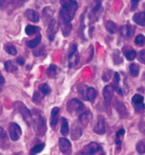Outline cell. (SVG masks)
<instances>
[{
  "label": "cell",
  "mask_w": 145,
  "mask_h": 155,
  "mask_svg": "<svg viewBox=\"0 0 145 155\" xmlns=\"http://www.w3.org/2000/svg\"><path fill=\"white\" fill-rule=\"evenodd\" d=\"M61 10L59 11V16L61 21L71 22L75 17V14L78 9V4L76 0H59Z\"/></svg>",
  "instance_id": "cell-1"
},
{
  "label": "cell",
  "mask_w": 145,
  "mask_h": 155,
  "mask_svg": "<svg viewBox=\"0 0 145 155\" xmlns=\"http://www.w3.org/2000/svg\"><path fill=\"white\" fill-rule=\"evenodd\" d=\"M33 124L35 130V133L38 136H43L47 131V126H46V120L44 119L43 115L40 110L38 109H33Z\"/></svg>",
  "instance_id": "cell-2"
},
{
  "label": "cell",
  "mask_w": 145,
  "mask_h": 155,
  "mask_svg": "<svg viewBox=\"0 0 145 155\" xmlns=\"http://www.w3.org/2000/svg\"><path fill=\"white\" fill-rule=\"evenodd\" d=\"M14 107L16 108V110L21 114L23 120L25 121L27 126L31 127L33 124V114H32V112L28 109V107L21 102H15Z\"/></svg>",
  "instance_id": "cell-3"
},
{
  "label": "cell",
  "mask_w": 145,
  "mask_h": 155,
  "mask_svg": "<svg viewBox=\"0 0 145 155\" xmlns=\"http://www.w3.org/2000/svg\"><path fill=\"white\" fill-rule=\"evenodd\" d=\"M67 110L72 114H81L83 111H85V107L79 100L72 99L67 103Z\"/></svg>",
  "instance_id": "cell-4"
},
{
  "label": "cell",
  "mask_w": 145,
  "mask_h": 155,
  "mask_svg": "<svg viewBox=\"0 0 145 155\" xmlns=\"http://www.w3.org/2000/svg\"><path fill=\"white\" fill-rule=\"evenodd\" d=\"M103 154V148L102 147L98 144V143L93 142V143H90L87 146L84 147L82 150L78 152V154Z\"/></svg>",
  "instance_id": "cell-5"
},
{
  "label": "cell",
  "mask_w": 145,
  "mask_h": 155,
  "mask_svg": "<svg viewBox=\"0 0 145 155\" xmlns=\"http://www.w3.org/2000/svg\"><path fill=\"white\" fill-rule=\"evenodd\" d=\"M78 59H79V56L77 52V46L76 43H72L68 53V66L70 68L75 67L78 63Z\"/></svg>",
  "instance_id": "cell-6"
},
{
  "label": "cell",
  "mask_w": 145,
  "mask_h": 155,
  "mask_svg": "<svg viewBox=\"0 0 145 155\" xmlns=\"http://www.w3.org/2000/svg\"><path fill=\"white\" fill-rule=\"evenodd\" d=\"M101 13H102L101 0H94L93 7H92V10H91V13H90V15H89L90 21L91 22H95L100 17Z\"/></svg>",
  "instance_id": "cell-7"
},
{
  "label": "cell",
  "mask_w": 145,
  "mask_h": 155,
  "mask_svg": "<svg viewBox=\"0 0 145 155\" xmlns=\"http://www.w3.org/2000/svg\"><path fill=\"white\" fill-rule=\"evenodd\" d=\"M8 132H9V137L11 138V140L15 142L19 140V138L21 137L22 129L19 127V124H17L16 123H11L9 124Z\"/></svg>",
  "instance_id": "cell-8"
},
{
  "label": "cell",
  "mask_w": 145,
  "mask_h": 155,
  "mask_svg": "<svg viewBox=\"0 0 145 155\" xmlns=\"http://www.w3.org/2000/svg\"><path fill=\"white\" fill-rule=\"evenodd\" d=\"M132 104L135 107V110L137 112H143L145 110V104L144 98L140 94H136L132 98Z\"/></svg>",
  "instance_id": "cell-9"
},
{
  "label": "cell",
  "mask_w": 145,
  "mask_h": 155,
  "mask_svg": "<svg viewBox=\"0 0 145 155\" xmlns=\"http://www.w3.org/2000/svg\"><path fill=\"white\" fill-rule=\"evenodd\" d=\"M95 133L98 134V135H103L106 132V123H105V119L102 115H99L98 117V122H96L95 126L94 127Z\"/></svg>",
  "instance_id": "cell-10"
},
{
  "label": "cell",
  "mask_w": 145,
  "mask_h": 155,
  "mask_svg": "<svg viewBox=\"0 0 145 155\" xmlns=\"http://www.w3.org/2000/svg\"><path fill=\"white\" fill-rule=\"evenodd\" d=\"M58 146H59V150H61L63 154H71L72 153V145L71 142L66 139L65 137H61L58 140Z\"/></svg>",
  "instance_id": "cell-11"
},
{
  "label": "cell",
  "mask_w": 145,
  "mask_h": 155,
  "mask_svg": "<svg viewBox=\"0 0 145 155\" xmlns=\"http://www.w3.org/2000/svg\"><path fill=\"white\" fill-rule=\"evenodd\" d=\"M58 28H59L58 22L54 19H52L50 21L49 26H48V31H47L48 38H49V39L51 41H53L54 39V37H56V35L58 31Z\"/></svg>",
  "instance_id": "cell-12"
},
{
  "label": "cell",
  "mask_w": 145,
  "mask_h": 155,
  "mask_svg": "<svg viewBox=\"0 0 145 155\" xmlns=\"http://www.w3.org/2000/svg\"><path fill=\"white\" fill-rule=\"evenodd\" d=\"M114 89L112 84H108L103 88V92H102V94H103V98L105 100V103L108 105L111 104L112 100L114 99Z\"/></svg>",
  "instance_id": "cell-13"
},
{
  "label": "cell",
  "mask_w": 145,
  "mask_h": 155,
  "mask_svg": "<svg viewBox=\"0 0 145 155\" xmlns=\"http://www.w3.org/2000/svg\"><path fill=\"white\" fill-rule=\"evenodd\" d=\"M59 107H53L51 111V118H50V126L52 128H56V124L58 123V118H59Z\"/></svg>",
  "instance_id": "cell-14"
},
{
  "label": "cell",
  "mask_w": 145,
  "mask_h": 155,
  "mask_svg": "<svg viewBox=\"0 0 145 155\" xmlns=\"http://www.w3.org/2000/svg\"><path fill=\"white\" fill-rule=\"evenodd\" d=\"M114 108L118 111V113L119 114V116L121 118H126L127 117V109L125 104L119 100H116L114 101Z\"/></svg>",
  "instance_id": "cell-15"
},
{
  "label": "cell",
  "mask_w": 145,
  "mask_h": 155,
  "mask_svg": "<svg viewBox=\"0 0 145 155\" xmlns=\"http://www.w3.org/2000/svg\"><path fill=\"white\" fill-rule=\"evenodd\" d=\"M93 119V115L92 113H91L90 111L86 110V111H83L81 114H79V117H78V121H79V123L82 124V126L86 127L87 124L92 121Z\"/></svg>",
  "instance_id": "cell-16"
},
{
  "label": "cell",
  "mask_w": 145,
  "mask_h": 155,
  "mask_svg": "<svg viewBox=\"0 0 145 155\" xmlns=\"http://www.w3.org/2000/svg\"><path fill=\"white\" fill-rule=\"evenodd\" d=\"M82 134V127L79 126V124H74L71 131V136L72 140H77L79 139V137Z\"/></svg>",
  "instance_id": "cell-17"
},
{
  "label": "cell",
  "mask_w": 145,
  "mask_h": 155,
  "mask_svg": "<svg viewBox=\"0 0 145 155\" xmlns=\"http://www.w3.org/2000/svg\"><path fill=\"white\" fill-rule=\"evenodd\" d=\"M133 20L136 24L144 27L145 26V12H140V13H137L133 16Z\"/></svg>",
  "instance_id": "cell-18"
},
{
  "label": "cell",
  "mask_w": 145,
  "mask_h": 155,
  "mask_svg": "<svg viewBox=\"0 0 145 155\" xmlns=\"http://www.w3.org/2000/svg\"><path fill=\"white\" fill-rule=\"evenodd\" d=\"M119 82H120V77H119V74L118 72H116L114 74V80H113V83L112 85L114 89V91H117L118 94L119 95H123V91L122 89L119 87Z\"/></svg>",
  "instance_id": "cell-19"
},
{
  "label": "cell",
  "mask_w": 145,
  "mask_h": 155,
  "mask_svg": "<svg viewBox=\"0 0 145 155\" xmlns=\"http://www.w3.org/2000/svg\"><path fill=\"white\" fill-rule=\"evenodd\" d=\"M25 16L27 17V18L30 21H32V22H38V20H39L38 14L36 13L35 11L32 10V9H28L25 12Z\"/></svg>",
  "instance_id": "cell-20"
},
{
  "label": "cell",
  "mask_w": 145,
  "mask_h": 155,
  "mask_svg": "<svg viewBox=\"0 0 145 155\" xmlns=\"http://www.w3.org/2000/svg\"><path fill=\"white\" fill-rule=\"evenodd\" d=\"M96 95H98V92H96L95 88L88 87L86 92V101H89L90 103H94L96 98Z\"/></svg>",
  "instance_id": "cell-21"
},
{
  "label": "cell",
  "mask_w": 145,
  "mask_h": 155,
  "mask_svg": "<svg viewBox=\"0 0 145 155\" xmlns=\"http://www.w3.org/2000/svg\"><path fill=\"white\" fill-rule=\"evenodd\" d=\"M120 33H121V35H123V37L130 38V37H132L133 33H134V28H133L130 24H126L123 27H121V31H120Z\"/></svg>",
  "instance_id": "cell-22"
},
{
  "label": "cell",
  "mask_w": 145,
  "mask_h": 155,
  "mask_svg": "<svg viewBox=\"0 0 145 155\" xmlns=\"http://www.w3.org/2000/svg\"><path fill=\"white\" fill-rule=\"evenodd\" d=\"M125 134V130L123 128H120L118 132L116 133V145L118 147V150H119L121 147L122 141H123V136Z\"/></svg>",
  "instance_id": "cell-23"
},
{
  "label": "cell",
  "mask_w": 145,
  "mask_h": 155,
  "mask_svg": "<svg viewBox=\"0 0 145 155\" xmlns=\"http://www.w3.org/2000/svg\"><path fill=\"white\" fill-rule=\"evenodd\" d=\"M40 42H41V35H36L34 38L27 41V46L29 48L34 49L35 47H37L40 44Z\"/></svg>",
  "instance_id": "cell-24"
},
{
  "label": "cell",
  "mask_w": 145,
  "mask_h": 155,
  "mask_svg": "<svg viewBox=\"0 0 145 155\" xmlns=\"http://www.w3.org/2000/svg\"><path fill=\"white\" fill-rule=\"evenodd\" d=\"M4 67H5V70L7 71L8 73H14L17 71V67L14 61H8L4 63Z\"/></svg>",
  "instance_id": "cell-25"
},
{
  "label": "cell",
  "mask_w": 145,
  "mask_h": 155,
  "mask_svg": "<svg viewBox=\"0 0 145 155\" xmlns=\"http://www.w3.org/2000/svg\"><path fill=\"white\" fill-rule=\"evenodd\" d=\"M69 124L66 120V118H61V128H60V133L63 136H67L69 134Z\"/></svg>",
  "instance_id": "cell-26"
},
{
  "label": "cell",
  "mask_w": 145,
  "mask_h": 155,
  "mask_svg": "<svg viewBox=\"0 0 145 155\" xmlns=\"http://www.w3.org/2000/svg\"><path fill=\"white\" fill-rule=\"evenodd\" d=\"M39 31H40V28L34 26V25H27L25 28V33L27 35H33L36 33H38Z\"/></svg>",
  "instance_id": "cell-27"
},
{
  "label": "cell",
  "mask_w": 145,
  "mask_h": 155,
  "mask_svg": "<svg viewBox=\"0 0 145 155\" xmlns=\"http://www.w3.org/2000/svg\"><path fill=\"white\" fill-rule=\"evenodd\" d=\"M105 27H106V30L108 31V33L110 34H114L117 32V25L114 24V22L111 21V20H108L105 22Z\"/></svg>",
  "instance_id": "cell-28"
},
{
  "label": "cell",
  "mask_w": 145,
  "mask_h": 155,
  "mask_svg": "<svg viewBox=\"0 0 145 155\" xmlns=\"http://www.w3.org/2000/svg\"><path fill=\"white\" fill-rule=\"evenodd\" d=\"M129 72L132 77H137L138 73H140V66L137 63H132L129 66Z\"/></svg>",
  "instance_id": "cell-29"
},
{
  "label": "cell",
  "mask_w": 145,
  "mask_h": 155,
  "mask_svg": "<svg viewBox=\"0 0 145 155\" xmlns=\"http://www.w3.org/2000/svg\"><path fill=\"white\" fill-rule=\"evenodd\" d=\"M71 30H72V24H71V22L62 21V33H63V35H65V37H67V35H70Z\"/></svg>",
  "instance_id": "cell-30"
},
{
  "label": "cell",
  "mask_w": 145,
  "mask_h": 155,
  "mask_svg": "<svg viewBox=\"0 0 145 155\" xmlns=\"http://www.w3.org/2000/svg\"><path fill=\"white\" fill-rule=\"evenodd\" d=\"M39 91L46 96V95H49L51 93V87L49 86L48 83H42L39 85Z\"/></svg>",
  "instance_id": "cell-31"
},
{
  "label": "cell",
  "mask_w": 145,
  "mask_h": 155,
  "mask_svg": "<svg viewBox=\"0 0 145 155\" xmlns=\"http://www.w3.org/2000/svg\"><path fill=\"white\" fill-rule=\"evenodd\" d=\"M47 75L49 78H54L57 75V67L56 65H50L47 69Z\"/></svg>",
  "instance_id": "cell-32"
},
{
  "label": "cell",
  "mask_w": 145,
  "mask_h": 155,
  "mask_svg": "<svg viewBox=\"0 0 145 155\" xmlns=\"http://www.w3.org/2000/svg\"><path fill=\"white\" fill-rule=\"evenodd\" d=\"M44 147L45 145L43 144V143H41V144H37L35 145L31 150H30V154H37L39 152H41L42 150H44Z\"/></svg>",
  "instance_id": "cell-33"
},
{
  "label": "cell",
  "mask_w": 145,
  "mask_h": 155,
  "mask_svg": "<svg viewBox=\"0 0 145 155\" xmlns=\"http://www.w3.org/2000/svg\"><path fill=\"white\" fill-rule=\"evenodd\" d=\"M43 97H44V95L42 94L40 91H35L34 94V96H33V102L35 104H40V102L42 101V99H43Z\"/></svg>",
  "instance_id": "cell-34"
},
{
  "label": "cell",
  "mask_w": 145,
  "mask_h": 155,
  "mask_svg": "<svg viewBox=\"0 0 145 155\" xmlns=\"http://www.w3.org/2000/svg\"><path fill=\"white\" fill-rule=\"evenodd\" d=\"M4 49H5L6 52H7V53L9 54V55H11V56H16L17 50L15 49V47H14L13 45H11V44L5 45Z\"/></svg>",
  "instance_id": "cell-35"
},
{
  "label": "cell",
  "mask_w": 145,
  "mask_h": 155,
  "mask_svg": "<svg viewBox=\"0 0 145 155\" xmlns=\"http://www.w3.org/2000/svg\"><path fill=\"white\" fill-rule=\"evenodd\" d=\"M125 55V58L128 59V61H134V59L137 58V52L134 51V50H130V51H126L124 53Z\"/></svg>",
  "instance_id": "cell-36"
},
{
  "label": "cell",
  "mask_w": 145,
  "mask_h": 155,
  "mask_svg": "<svg viewBox=\"0 0 145 155\" xmlns=\"http://www.w3.org/2000/svg\"><path fill=\"white\" fill-rule=\"evenodd\" d=\"M136 148H137V151L140 154L145 153V142H143V141L137 142V144L136 146Z\"/></svg>",
  "instance_id": "cell-37"
},
{
  "label": "cell",
  "mask_w": 145,
  "mask_h": 155,
  "mask_svg": "<svg viewBox=\"0 0 145 155\" xmlns=\"http://www.w3.org/2000/svg\"><path fill=\"white\" fill-rule=\"evenodd\" d=\"M135 43L137 45V46H142L144 43H145V37L143 35H137L136 38H135Z\"/></svg>",
  "instance_id": "cell-38"
},
{
  "label": "cell",
  "mask_w": 145,
  "mask_h": 155,
  "mask_svg": "<svg viewBox=\"0 0 145 155\" xmlns=\"http://www.w3.org/2000/svg\"><path fill=\"white\" fill-rule=\"evenodd\" d=\"M87 86L86 85H80L78 86V93H79V96L83 99L86 100V92H87Z\"/></svg>",
  "instance_id": "cell-39"
},
{
  "label": "cell",
  "mask_w": 145,
  "mask_h": 155,
  "mask_svg": "<svg viewBox=\"0 0 145 155\" xmlns=\"http://www.w3.org/2000/svg\"><path fill=\"white\" fill-rule=\"evenodd\" d=\"M114 64H119L122 62V58H120V53L117 50L116 52H114Z\"/></svg>",
  "instance_id": "cell-40"
},
{
  "label": "cell",
  "mask_w": 145,
  "mask_h": 155,
  "mask_svg": "<svg viewBox=\"0 0 145 155\" xmlns=\"http://www.w3.org/2000/svg\"><path fill=\"white\" fill-rule=\"evenodd\" d=\"M111 76H114L113 72L111 70H107L104 72L103 76H102V80H103L104 81H109V80L111 79Z\"/></svg>",
  "instance_id": "cell-41"
},
{
  "label": "cell",
  "mask_w": 145,
  "mask_h": 155,
  "mask_svg": "<svg viewBox=\"0 0 145 155\" xmlns=\"http://www.w3.org/2000/svg\"><path fill=\"white\" fill-rule=\"evenodd\" d=\"M137 58H138V61H140L141 63L145 64V50H142L138 53Z\"/></svg>",
  "instance_id": "cell-42"
},
{
  "label": "cell",
  "mask_w": 145,
  "mask_h": 155,
  "mask_svg": "<svg viewBox=\"0 0 145 155\" xmlns=\"http://www.w3.org/2000/svg\"><path fill=\"white\" fill-rule=\"evenodd\" d=\"M140 0H131V11H135L138 5Z\"/></svg>",
  "instance_id": "cell-43"
},
{
  "label": "cell",
  "mask_w": 145,
  "mask_h": 155,
  "mask_svg": "<svg viewBox=\"0 0 145 155\" xmlns=\"http://www.w3.org/2000/svg\"><path fill=\"white\" fill-rule=\"evenodd\" d=\"M16 62L19 64V65H24V64H25V59L22 58H18L16 59Z\"/></svg>",
  "instance_id": "cell-44"
},
{
  "label": "cell",
  "mask_w": 145,
  "mask_h": 155,
  "mask_svg": "<svg viewBox=\"0 0 145 155\" xmlns=\"http://www.w3.org/2000/svg\"><path fill=\"white\" fill-rule=\"evenodd\" d=\"M1 80H2V82H1V85L3 86L4 85V83H5V79H4V77L1 75Z\"/></svg>",
  "instance_id": "cell-45"
},
{
  "label": "cell",
  "mask_w": 145,
  "mask_h": 155,
  "mask_svg": "<svg viewBox=\"0 0 145 155\" xmlns=\"http://www.w3.org/2000/svg\"><path fill=\"white\" fill-rule=\"evenodd\" d=\"M4 2H5V0H1V6H3Z\"/></svg>",
  "instance_id": "cell-46"
}]
</instances>
